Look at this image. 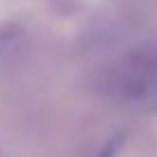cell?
I'll return each mask as SVG.
<instances>
[{"label":"cell","mask_w":157,"mask_h":157,"mask_svg":"<svg viewBox=\"0 0 157 157\" xmlns=\"http://www.w3.org/2000/svg\"><path fill=\"white\" fill-rule=\"evenodd\" d=\"M107 91L137 109H157V46L130 52L107 71Z\"/></svg>","instance_id":"cell-1"}]
</instances>
